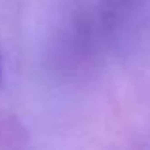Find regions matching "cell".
I'll return each mask as SVG.
<instances>
[{"mask_svg": "<svg viewBox=\"0 0 150 150\" xmlns=\"http://www.w3.org/2000/svg\"><path fill=\"white\" fill-rule=\"evenodd\" d=\"M0 80H2V57H0Z\"/></svg>", "mask_w": 150, "mask_h": 150, "instance_id": "6da1fadb", "label": "cell"}]
</instances>
